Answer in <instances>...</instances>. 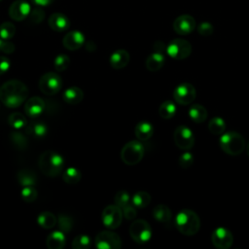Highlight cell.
<instances>
[{
  "mask_svg": "<svg viewBox=\"0 0 249 249\" xmlns=\"http://www.w3.org/2000/svg\"><path fill=\"white\" fill-rule=\"evenodd\" d=\"M28 96V88L19 80H10L0 87V101L8 108H18Z\"/></svg>",
  "mask_w": 249,
  "mask_h": 249,
  "instance_id": "1",
  "label": "cell"
},
{
  "mask_svg": "<svg viewBox=\"0 0 249 249\" xmlns=\"http://www.w3.org/2000/svg\"><path fill=\"white\" fill-rule=\"evenodd\" d=\"M38 166L40 171L46 176L56 177L63 171L64 159L60 154L47 150L39 156Z\"/></svg>",
  "mask_w": 249,
  "mask_h": 249,
  "instance_id": "2",
  "label": "cell"
},
{
  "mask_svg": "<svg viewBox=\"0 0 249 249\" xmlns=\"http://www.w3.org/2000/svg\"><path fill=\"white\" fill-rule=\"evenodd\" d=\"M175 226L180 233L187 236L195 235L200 228V219L195 211L182 209L175 217Z\"/></svg>",
  "mask_w": 249,
  "mask_h": 249,
  "instance_id": "3",
  "label": "cell"
},
{
  "mask_svg": "<svg viewBox=\"0 0 249 249\" xmlns=\"http://www.w3.org/2000/svg\"><path fill=\"white\" fill-rule=\"evenodd\" d=\"M219 145L226 154L230 156H238L245 148V140L240 133L236 131H229L221 136Z\"/></svg>",
  "mask_w": 249,
  "mask_h": 249,
  "instance_id": "4",
  "label": "cell"
},
{
  "mask_svg": "<svg viewBox=\"0 0 249 249\" xmlns=\"http://www.w3.org/2000/svg\"><path fill=\"white\" fill-rule=\"evenodd\" d=\"M144 152V146L140 140H131L123 147L121 159L125 164L134 165L143 159Z\"/></svg>",
  "mask_w": 249,
  "mask_h": 249,
  "instance_id": "5",
  "label": "cell"
},
{
  "mask_svg": "<svg viewBox=\"0 0 249 249\" xmlns=\"http://www.w3.org/2000/svg\"><path fill=\"white\" fill-rule=\"evenodd\" d=\"M129 235L136 243L143 244L152 237V229L149 223L143 219H137L129 226Z\"/></svg>",
  "mask_w": 249,
  "mask_h": 249,
  "instance_id": "6",
  "label": "cell"
},
{
  "mask_svg": "<svg viewBox=\"0 0 249 249\" xmlns=\"http://www.w3.org/2000/svg\"><path fill=\"white\" fill-rule=\"evenodd\" d=\"M61 77L55 72L45 73L39 80V89L46 95L56 94L61 89Z\"/></svg>",
  "mask_w": 249,
  "mask_h": 249,
  "instance_id": "7",
  "label": "cell"
},
{
  "mask_svg": "<svg viewBox=\"0 0 249 249\" xmlns=\"http://www.w3.org/2000/svg\"><path fill=\"white\" fill-rule=\"evenodd\" d=\"M167 54L177 60H182L187 58L192 53V45L189 41L176 38L173 39L166 47Z\"/></svg>",
  "mask_w": 249,
  "mask_h": 249,
  "instance_id": "8",
  "label": "cell"
},
{
  "mask_svg": "<svg viewBox=\"0 0 249 249\" xmlns=\"http://www.w3.org/2000/svg\"><path fill=\"white\" fill-rule=\"evenodd\" d=\"M123 210L116 204H110L106 206L101 214V220L103 225L109 230H115L119 228L123 221Z\"/></svg>",
  "mask_w": 249,
  "mask_h": 249,
  "instance_id": "9",
  "label": "cell"
},
{
  "mask_svg": "<svg viewBox=\"0 0 249 249\" xmlns=\"http://www.w3.org/2000/svg\"><path fill=\"white\" fill-rule=\"evenodd\" d=\"M94 246L97 249H120L122 239L118 233L108 229V231H102L95 236Z\"/></svg>",
  "mask_w": 249,
  "mask_h": 249,
  "instance_id": "10",
  "label": "cell"
},
{
  "mask_svg": "<svg viewBox=\"0 0 249 249\" xmlns=\"http://www.w3.org/2000/svg\"><path fill=\"white\" fill-rule=\"evenodd\" d=\"M173 138L175 145L181 150L188 151L193 148L195 144V136L192 130L186 125L177 126L174 131Z\"/></svg>",
  "mask_w": 249,
  "mask_h": 249,
  "instance_id": "11",
  "label": "cell"
},
{
  "mask_svg": "<svg viewBox=\"0 0 249 249\" xmlns=\"http://www.w3.org/2000/svg\"><path fill=\"white\" fill-rule=\"evenodd\" d=\"M196 91L195 87L189 83L178 85L173 91L174 100L180 105H189L196 99Z\"/></svg>",
  "mask_w": 249,
  "mask_h": 249,
  "instance_id": "12",
  "label": "cell"
},
{
  "mask_svg": "<svg viewBox=\"0 0 249 249\" xmlns=\"http://www.w3.org/2000/svg\"><path fill=\"white\" fill-rule=\"evenodd\" d=\"M212 244L218 249H229L233 242L231 232L226 228H217L211 234Z\"/></svg>",
  "mask_w": 249,
  "mask_h": 249,
  "instance_id": "13",
  "label": "cell"
},
{
  "mask_svg": "<svg viewBox=\"0 0 249 249\" xmlns=\"http://www.w3.org/2000/svg\"><path fill=\"white\" fill-rule=\"evenodd\" d=\"M31 12L30 5L24 0L14 1L9 8V17L16 21H22Z\"/></svg>",
  "mask_w": 249,
  "mask_h": 249,
  "instance_id": "14",
  "label": "cell"
},
{
  "mask_svg": "<svg viewBox=\"0 0 249 249\" xmlns=\"http://www.w3.org/2000/svg\"><path fill=\"white\" fill-rule=\"evenodd\" d=\"M173 29L179 35H188L196 28V20L190 15H181L173 21Z\"/></svg>",
  "mask_w": 249,
  "mask_h": 249,
  "instance_id": "15",
  "label": "cell"
},
{
  "mask_svg": "<svg viewBox=\"0 0 249 249\" xmlns=\"http://www.w3.org/2000/svg\"><path fill=\"white\" fill-rule=\"evenodd\" d=\"M46 108L45 101L39 96H32L24 102V113L27 117L35 119L40 117Z\"/></svg>",
  "mask_w": 249,
  "mask_h": 249,
  "instance_id": "16",
  "label": "cell"
},
{
  "mask_svg": "<svg viewBox=\"0 0 249 249\" xmlns=\"http://www.w3.org/2000/svg\"><path fill=\"white\" fill-rule=\"evenodd\" d=\"M62 44L69 51H77L85 44V35L79 30L69 31L63 37Z\"/></svg>",
  "mask_w": 249,
  "mask_h": 249,
  "instance_id": "17",
  "label": "cell"
},
{
  "mask_svg": "<svg viewBox=\"0 0 249 249\" xmlns=\"http://www.w3.org/2000/svg\"><path fill=\"white\" fill-rule=\"evenodd\" d=\"M48 24L53 31L63 32L70 27V20L62 13H53L49 18Z\"/></svg>",
  "mask_w": 249,
  "mask_h": 249,
  "instance_id": "18",
  "label": "cell"
},
{
  "mask_svg": "<svg viewBox=\"0 0 249 249\" xmlns=\"http://www.w3.org/2000/svg\"><path fill=\"white\" fill-rule=\"evenodd\" d=\"M130 56L127 51L120 49L111 53L109 62L114 69H122L125 67L129 62Z\"/></svg>",
  "mask_w": 249,
  "mask_h": 249,
  "instance_id": "19",
  "label": "cell"
},
{
  "mask_svg": "<svg viewBox=\"0 0 249 249\" xmlns=\"http://www.w3.org/2000/svg\"><path fill=\"white\" fill-rule=\"evenodd\" d=\"M62 98L66 103L70 105H76L81 103L84 99V91L80 88L72 86L64 90Z\"/></svg>",
  "mask_w": 249,
  "mask_h": 249,
  "instance_id": "20",
  "label": "cell"
},
{
  "mask_svg": "<svg viewBox=\"0 0 249 249\" xmlns=\"http://www.w3.org/2000/svg\"><path fill=\"white\" fill-rule=\"evenodd\" d=\"M66 243L65 233L59 230L51 232L46 240L49 249H62Z\"/></svg>",
  "mask_w": 249,
  "mask_h": 249,
  "instance_id": "21",
  "label": "cell"
},
{
  "mask_svg": "<svg viewBox=\"0 0 249 249\" xmlns=\"http://www.w3.org/2000/svg\"><path fill=\"white\" fill-rule=\"evenodd\" d=\"M134 133L138 140L147 141L152 137V135L154 133V127L151 123L142 121V122H139L135 125Z\"/></svg>",
  "mask_w": 249,
  "mask_h": 249,
  "instance_id": "22",
  "label": "cell"
},
{
  "mask_svg": "<svg viewBox=\"0 0 249 249\" xmlns=\"http://www.w3.org/2000/svg\"><path fill=\"white\" fill-rule=\"evenodd\" d=\"M153 217L160 223L169 224L172 218V213L168 206L165 204H158L153 209Z\"/></svg>",
  "mask_w": 249,
  "mask_h": 249,
  "instance_id": "23",
  "label": "cell"
},
{
  "mask_svg": "<svg viewBox=\"0 0 249 249\" xmlns=\"http://www.w3.org/2000/svg\"><path fill=\"white\" fill-rule=\"evenodd\" d=\"M164 60H165L164 55L161 53L154 52L147 57L145 65L149 71L156 72V71H159L163 66Z\"/></svg>",
  "mask_w": 249,
  "mask_h": 249,
  "instance_id": "24",
  "label": "cell"
},
{
  "mask_svg": "<svg viewBox=\"0 0 249 249\" xmlns=\"http://www.w3.org/2000/svg\"><path fill=\"white\" fill-rule=\"evenodd\" d=\"M26 130L29 135L35 138H43L48 133V126L43 122H31L27 124Z\"/></svg>",
  "mask_w": 249,
  "mask_h": 249,
  "instance_id": "25",
  "label": "cell"
},
{
  "mask_svg": "<svg viewBox=\"0 0 249 249\" xmlns=\"http://www.w3.org/2000/svg\"><path fill=\"white\" fill-rule=\"evenodd\" d=\"M17 181L21 187L35 186L37 182L36 174L29 169H20L17 173Z\"/></svg>",
  "mask_w": 249,
  "mask_h": 249,
  "instance_id": "26",
  "label": "cell"
},
{
  "mask_svg": "<svg viewBox=\"0 0 249 249\" xmlns=\"http://www.w3.org/2000/svg\"><path fill=\"white\" fill-rule=\"evenodd\" d=\"M188 114L190 119L196 124L203 123L207 118V110L204 106L200 104H194L193 106H191Z\"/></svg>",
  "mask_w": 249,
  "mask_h": 249,
  "instance_id": "27",
  "label": "cell"
},
{
  "mask_svg": "<svg viewBox=\"0 0 249 249\" xmlns=\"http://www.w3.org/2000/svg\"><path fill=\"white\" fill-rule=\"evenodd\" d=\"M56 222H57V217L50 211H44L40 213L37 217L38 225L41 228L46 230L53 228L56 225Z\"/></svg>",
  "mask_w": 249,
  "mask_h": 249,
  "instance_id": "28",
  "label": "cell"
},
{
  "mask_svg": "<svg viewBox=\"0 0 249 249\" xmlns=\"http://www.w3.org/2000/svg\"><path fill=\"white\" fill-rule=\"evenodd\" d=\"M81 178H82L81 171L74 166L67 167L62 173V179L68 185H75L79 183Z\"/></svg>",
  "mask_w": 249,
  "mask_h": 249,
  "instance_id": "29",
  "label": "cell"
},
{
  "mask_svg": "<svg viewBox=\"0 0 249 249\" xmlns=\"http://www.w3.org/2000/svg\"><path fill=\"white\" fill-rule=\"evenodd\" d=\"M151 200H152V197H151L150 194L147 192H144V191L135 193L133 195V196L131 197V203L136 208H140V209L147 207L150 204Z\"/></svg>",
  "mask_w": 249,
  "mask_h": 249,
  "instance_id": "30",
  "label": "cell"
},
{
  "mask_svg": "<svg viewBox=\"0 0 249 249\" xmlns=\"http://www.w3.org/2000/svg\"><path fill=\"white\" fill-rule=\"evenodd\" d=\"M8 124L14 129L18 130L27 125V119L23 114H21L19 112H14L9 116Z\"/></svg>",
  "mask_w": 249,
  "mask_h": 249,
  "instance_id": "31",
  "label": "cell"
},
{
  "mask_svg": "<svg viewBox=\"0 0 249 249\" xmlns=\"http://www.w3.org/2000/svg\"><path fill=\"white\" fill-rule=\"evenodd\" d=\"M159 114L162 119H165V120L173 118L174 115L176 114L175 104L170 100L163 101L159 108Z\"/></svg>",
  "mask_w": 249,
  "mask_h": 249,
  "instance_id": "32",
  "label": "cell"
},
{
  "mask_svg": "<svg viewBox=\"0 0 249 249\" xmlns=\"http://www.w3.org/2000/svg\"><path fill=\"white\" fill-rule=\"evenodd\" d=\"M10 140L13 146L18 150H24L28 146V141L25 135L19 131H17V129L10 134Z\"/></svg>",
  "mask_w": 249,
  "mask_h": 249,
  "instance_id": "33",
  "label": "cell"
},
{
  "mask_svg": "<svg viewBox=\"0 0 249 249\" xmlns=\"http://www.w3.org/2000/svg\"><path fill=\"white\" fill-rule=\"evenodd\" d=\"M208 129L212 134L220 135L226 129V122L220 117H213L208 124Z\"/></svg>",
  "mask_w": 249,
  "mask_h": 249,
  "instance_id": "34",
  "label": "cell"
},
{
  "mask_svg": "<svg viewBox=\"0 0 249 249\" xmlns=\"http://www.w3.org/2000/svg\"><path fill=\"white\" fill-rule=\"evenodd\" d=\"M73 219L72 217H70L69 215L67 214H59L58 217H57V222L56 224L58 225V230L63 231L64 233H68L72 227H73Z\"/></svg>",
  "mask_w": 249,
  "mask_h": 249,
  "instance_id": "35",
  "label": "cell"
},
{
  "mask_svg": "<svg viewBox=\"0 0 249 249\" xmlns=\"http://www.w3.org/2000/svg\"><path fill=\"white\" fill-rule=\"evenodd\" d=\"M91 246V238L87 234L77 235L71 244L73 249H88Z\"/></svg>",
  "mask_w": 249,
  "mask_h": 249,
  "instance_id": "36",
  "label": "cell"
},
{
  "mask_svg": "<svg viewBox=\"0 0 249 249\" xmlns=\"http://www.w3.org/2000/svg\"><path fill=\"white\" fill-rule=\"evenodd\" d=\"M16 34V26L10 22L5 21L0 25V37L3 40H11Z\"/></svg>",
  "mask_w": 249,
  "mask_h": 249,
  "instance_id": "37",
  "label": "cell"
},
{
  "mask_svg": "<svg viewBox=\"0 0 249 249\" xmlns=\"http://www.w3.org/2000/svg\"><path fill=\"white\" fill-rule=\"evenodd\" d=\"M70 65V58L65 53H59L55 56L53 60V66L54 69L58 72H62L66 70Z\"/></svg>",
  "mask_w": 249,
  "mask_h": 249,
  "instance_id": "38",
  "label": "cell"
},
{
  "mask_svg": "<svg viewBox=\"0 0 249 249\" xmlns=\"http://www.w3.org/2000/svg\"><path fill=\"white\" fill-rule=\"evenodd\" d=\"M37 190L35 189L34 186H26V187H21L20 190V196L25 202H33L37 198Z\"/></svg>",
  "mask_w": 249,
  "mask_h": 249,
  "instance_id": "39",
  "label": "cell"
},
{
  "mask_svg": "<svg viewBox=\"0 0 249 249\" xmlns=\"http://www.w3.org/2000/svg\"><path fill=\"white\" fill-rule=\"evenodd\" d=\"M115 204L121 208H124L130 203V196L126 191H119L114 196Z\"/></svg>",
  "mask_w": 249,
  "mask_h": 249,
  "instance_id": "40",
  "label": "cell"
},
{
  "mask_svg": "<svg viewBox=\"0 0 249 249\" xmlns=\"http://www.w3.org/2000/svg\"><path fill=\"white\" fill-rule=\"evenodd\" d=\"M178 163H179V166L182 167V168H189L190 166L193 165L194 163V157L191 153L189 152H186L184 154H182L179 159H178Z\"/></svg>",
  "mask_w": 249,
  "mask_h": 249,
  "instance_id": "41",
  "label": "cell"
},
{
  "mask_svg": "<svg viewBox=\"0 0 249 249\" xmlns=\"http://www.w3.org/2000/svg\"><path fill=\"white\" fill-rule=\"evenodd\" d=\"M28 17H29V21L31 23L38 24L44 19L45 14H44V11L41 8H35L34 10H31Z\"/></svg>",
  "mask_w": 249,
  "mask_h": 249,
  "instance_id": "42",
  "label": "cell"
},
{
  "mask_svg": "<svg viewBox=\"0 0 249 249\" xmlns=\"http://www.w3.org/2000/svg\"><path fill=\"white\" fill-rule=\"evenodd\" d=\"M213 31H214L213 25H212L210 22H207V21L201 22V23L197 26V32H198V34L201 35V36H204V37H208V36L212 35V34H213Z\"/></svg>",
  "mask_w": 249,
  "mask_h": 249,
  "instance_id": "43",
  "label": "cell"
},
{
  "mask_svg": "<svg viewBox=\"0 0 249 249\" xmlns=\"http://www.w3.org/2000/svg\"><path fill=\"white\" fill-rule=\"evenodd\" d=\"M122 210H123V215L126 220H134L137 216L136 207L132 203L127 204L126 206L122 208Z\"/></svg>",
  "mask_w": 249,
  "mask_h": 249,
  "instance_id": "44",
  "label": "cell"
},
{
  "mask_svg": "<svg viewBox=\"0 0 249 249\" xmlns=\"http://www.w3.org/2000/svg\"><path fill=\"white\" fill-rule=\"evenodd\" d=\"M11 60L7 56H0V75H3L11 68Z\"/></svg>",
  "mask_w": 249,
  "mask_h": 249,
  "instance_id": "45",
  "label": "cell"
},
{
  "mask_svg": "<svg viewBox=\"0 0 249 249\" xmlns=\"http://www.w3.org/2000/svg\"><path fill=\"white\" fill-rule=\"evenodd\" d=\"M15 50H16V47L12 42H10L9 40H4L2 48H1L2 53L9 54V53H13L15 52Z\"/></svg>",
  "mask_w": 249,
  "mask_h": 249,
  "instance_id": "46",
  "label": "cell"
},
{
  "mask_svg": "<svg viewBox=\"0 0 249 249\" xmlns=\"http://www.w3.org/2000/svg\"><path fill=\"white\" fill-rule=\"evenodd\" d=\"M34 4H36L37 6L40 7H46L49 6L50 4H52L54 0H31Z\"/></svg>",
  "mask_w": 249,
  "mask_h": 249,
  "instance_id": "47",
  "label": "cell"
},
{
  "mask_svg": "<svg viewBox=\"0 0 249 249\" xmlns=\"http://www.w3.org/2000/svg\"><path fill=\"white\" fill-rule=\"evenodd\" d=\"M154 49H155V52H158V53H161L164 51V49L166 50L164 44L162 42H156L155 45H154Z\"/></svg>",
  "mask_w": 249,
  "mask_h": 249,
  "instance_id": "48",
  "label": "cell"
},
{
  "mask_svg": "<svg viewBox=\"0 0 249 249\" xmlns=\"http://www.w3.org/2000/svg\"><path fill=\"white\" fill-rule=\"evenodd\" d=\"M3 42H4V40L0 37V52H1V48H2V45H3Z\"/></svg>",
  "mask_w": 249,
  "mask_h": 249,
  "instance_id": "49",
  "label": "cell"
},
{
  "mask_svg": "<svg viewBox=\"0 0 249 249\" xmlns=\"http://www.w3.org/2000/svg\"><path fill=\"white\" fill-rule=\"evenodd\" d=\"M247 155H248V157H249V143H248V145H247Z\"/></svg>",
  "mask_w": 249,
  "mask_h": 249,
  "instance_id": "50",
  "label": "cell"
},
{
  "mask_svg": "<svg viewBox=\"0 0 249 249\" xmlns=\"http://www.w3.org/2000/svg\"><path fill=\"white\" fill-rule=\"evenodd\" d=\"M1 1H2V0H0V2H1Z\"/></svg>",
  "mask_w": 249,
  "mask_h": 249,
  "instance_id": "51",
  "label": "cell"
}]
</instances>
